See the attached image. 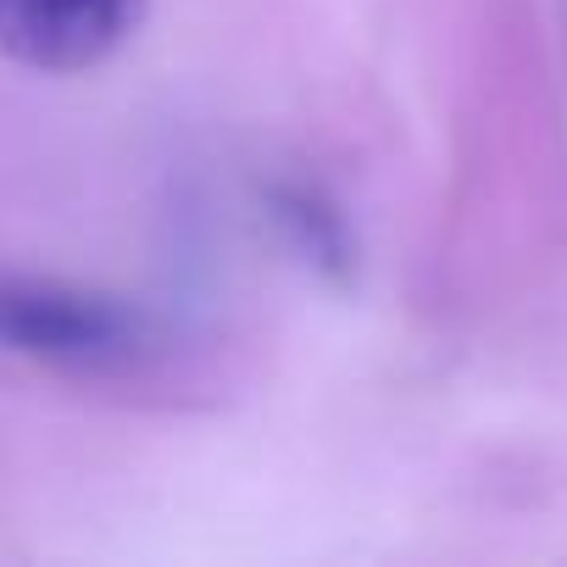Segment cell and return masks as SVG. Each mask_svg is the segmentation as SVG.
Segmentation results:
<instances>
[{
  "mask_svg": "<svg viewBox=\"0 0 567 567\" xmlns=\"http://www.w3.org/2000/svg\"><path fill=\"white\" fill-rule=\"evenodd\" d=\"M156 329L140 307L95 296L62 278L0 272V346L56 368H128L151 351Z\"/></svg>",
  "mask_w": 567,
  "mask_h": 567,
  "instance_id": "cell-1",
  "label": "cell"
},
{
  "mask_svg": "<svg viewBox=\"0 0 567 567\" xmlns=\"http://www.w3.org/2000/svg\"><path fill=\"white\" fill-rule=\"evenodd\" d=\"M272 217H278V228L296 239V250H301L312 267H323L329 278H351V261H357L351 228H346V217H340L318 189H307V184H278V189H272Z\"/></svg>",
  "mask_w": 567,
  "mask_h": 567,
  "instance_id": "cell-3",
  "label": "cell"
},
{
  "mask_svg": "<svg viewBox=\"0 0 567 567\" xmlns=\"http://www.w3.org/2000/svg\"><path fill=\"white\" fill-rule=\"evenodd\" d=\"M140 18L145 0H0V51L34 73H90Z\"/></svg>",
  "mask_w": 567,
  "mask_h": 567,
  "instance_id": "cell-2",
  "label": "cell"
}]
</instances>
